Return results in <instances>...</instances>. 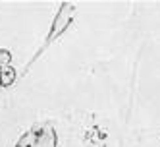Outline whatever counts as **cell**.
I'll list each match as a JSON object with an SVG mask.
<instances>
[{
  "instance_id": "cell-1",
  "label": "cell",
  "mask_w": 160,
  "mask_h": 147,
  "mask_svg": "<svg viewBox=\"0 0 160 147\" xmlns=\"http://www.w3.org/2000/svg\"><path fill=\"white\" fill-rule=\"evenodd\" d=\"M16 80V70L12 66H0V85L10 87Z\"/></svg>"
},
{
  "instance_id": "cell-2",
  "label": "cell",
  "mask_w": 160,
  "mask_h": 147,
  "mask_svg": "<svg viewBox=\"0 0 160 147\" xmlns=\"http://www.w3.org/2000/svg\"><path fill=\"white\" fill-rule=\"evenodd\" d=\"M10 60H12V54L4 49H0V66H10Z\"/></svg>"
},
{
  "instance_id": "cell-3",
  "label": "cell",
  "mask_w": 160,
  "mask_h": 147,
  "mask_svg": "<svg viewBox=\"0 0 160 147\" xmlns=\"http://www.w3.org/2000/svg\"><path fill=\"white\" fill-rule=\"evenodd\" d=\"M18 147H35V143H33V134H27L25 138L18 143Z\"/></svg>"
}]
</instances>
